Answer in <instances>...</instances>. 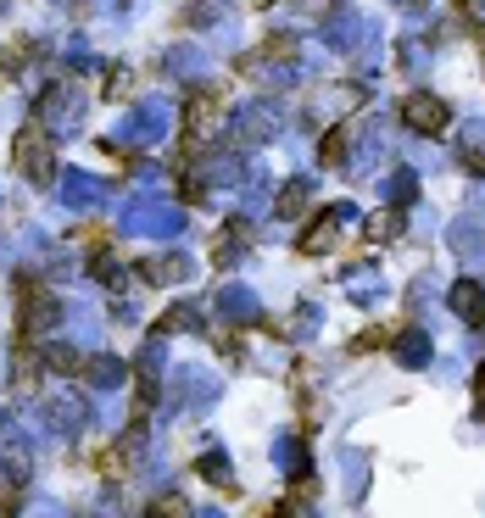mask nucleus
<instances>
[{"label":"nucleus","mask_w":485,"mask_h":518,"mask_svg":"<svg viewBox=\"0 0 485 518\" xmlns=\"http://www.w3.org/2000/svg\"><path fill=\"white\" fill-rule=\"evenodd\" d=\"M17 168H23L28 179H45V173H51V145L40 151V129L17 134Z\"/></svg>","instance_id":"2"},{"label":"nucleus","mask_w":485,"mask_h":518,"mask_svg":"<svg viewBox=\"0 0 485 518\" xmlns=\"http://www.w3.org/2000/svg\"><path fill=\"white\" fill-rule=\"evenodd\" d=\"M474 390H480V413H485V368H480V379H474Z\"/></svg>","instance_id":"4"},{"label":"nucleus","mask_w":485,"mask_h":518,"mask_svg":"<svg viewBox=\"0 0 485 518\" xmlns=\"http://www.w3.org/2000/svg\"><path fill=\"white\" fill-rule=\"evenodd\" d=\"M452 301H458V318H463V324H485V307H480V285H458V296H452Z\"/></svg>","instance_id":"3"},{"label":"nucleus","mask_w":485,"mask_h":518,"mask_svg":"<svg viewBox=\"0 0 485 518\" xmlns=\"http://www.w3.org/2000/svg\"><path fill=\"white\" fill-rule=\"evenodd\" d=\"M402 123H413L419 134H441L446 129V101H435V95H407L402 101Z\"/></svg>","instance_id":"1"}]
</instances>
